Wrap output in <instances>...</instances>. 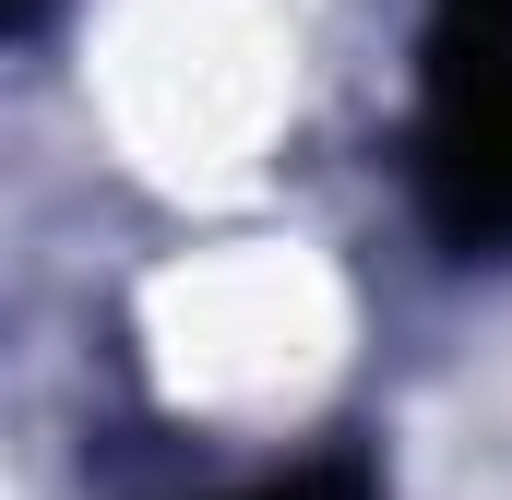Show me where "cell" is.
Returning a JSON list of instances; mask_svg holds the SVG:
<instances>
[{"label": "cell", "instance_id": "cell-1", "mask_svg": "<svg viewBox=\"0 0 512 500\" xmlns=\"http://www.w3.org/2000/svg\"><path fill=\"white\" fill-rule=\"evenodd\" d=\"M417 179H429V215L453 239L512 250V0H453L441 12Z\"/></svg>", "mask_w": 512, "mask_h": 500}, {"label": "cell", "instance_id": "cell-2", "mask_svg": "<svg viewBox=\"0 0 512 500\" xmlns=\"http://www.w3.org/2000/svg\"><path fill=\"white\" fill-rule=\"evenodd\" d=\"M251 500H358V477L322 465V477H274V489H251Z\"/></svg>", "mask_w": 512, "mask_h": 500}]
</instances>
